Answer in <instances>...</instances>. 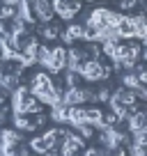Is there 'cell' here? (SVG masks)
<instances>
[{
	"mask_svg": "<svg viewBox=\"0 0 147 156\" xmlns=\"http://www.w3.org/2000/svg\"><path fill=\"white\" fill-rule=\"evenodd\" d=\"M2 122H5V112L0 110V124H2Z\"/></svg>",
	"mask_w": 147,
	"mask_h": 156,
	"instance_id": "24",
	"label": "cell"
},
{
	"mask_svg": "<svg viewBox=\"0 0 147 156\" xmlns=\"http://www.w3.org/2000/svg\"><path fill=\"white\" fill-rule=\"evenodd\" d=\"M85 156H103V149H85Z\"/></svg>",
	"mask_w": 147,
	"mask_h": 156,
	"instance_id": "21",
	"label": "cell"
},
{
	"mask_svg": "<svg viewBox=\"0 0 147 156\" xmlns=\"http://www.w3.org/2000/svg\"><path fill=\"white\" fill-rule=\"evenodd\" d=\"M64 64H67V48H62V46L51 48V71H62Z\"/></svg>",
	"mask_w": 147,
	"mask_h": 156,
	"instance_id": "7",
	"label": "cell"
},
{
	"mask_svg": "<svg viewBox=\"0 0 147 156\" xmlns=\"http://www.w3.org/2000/svg\"><path fill=\"white\" fill-rule=\"evenodd\" d=\"M39 32H41V37H44V39H58L60 37V30L55 28V25H48V23L41 25Z\"/></svg>",
	"mask_w": 147,
	"mask_h": 156,
	"instance_id": "10",
	"label": "cell"
},
{
	"mask_svg": "<svg viewBox=\"0 0 147 156\" xmlns=\"http://www.w3.org/2000/svg\"><path fill=\"white\" fill-rule=\"evenodd\" d=\"M51 117H53L55 122H67V106H55Z\"/></svg>",
	"mask_w": 147,
	"mask_h": 156,
	"instance_id": "14",
	"label": "cell"
},
{
	"mask_svg": "<svg viewBox=\"0 0 147 156\" xmlns=\"http://www.w3.org/2000/svg\"><path fill=\"white\" fill-rule=\"evenodd\" d=\"M78 76L85 78L88 83H97V80H103V78L110 76V69L103 67L99 60H85L78 67Z\"/></svg>",
	"mask_w": 147,
	"mask_h": 156,
	"instance_id": "2",
	"label": "cell"
},
{
	"mask_svg": "<svg viewBox=\"0 0 147 156\" xmlns=\"http://www.w3.org/2000/svg\"><path fill=\"white\" fill-rule=\"evenodd\" d=\"M32 14L37 21L41 23H48L53 19V7H51V0H32Z\"/></svg>",
	"mask_w": 147,
	"mask_h": 156,
	"instance_id": "5",
	"label": "cell"
},
{
	"mask_svg": "<svg viewBox=\"0 0 147 156\" xmlns=\"http://www.w3.org/2000/svg\"><path fill=\"white\" fill-rule=\"evenodd\" d=\"M76 129H78V136L81 138H83V140H85V138H92L94 136V126H92V124H88V122H85V124H81V126H76Z\"/></svg>",
	"mask_w": 147,
	"mask_h": 156,
	"instance_id": "15",
	"label": "cell"
},
{
	"mask_svg": "<svg viewBox=\"0 0 147 156\" xmlns=\"http://www.w3.org/2000/svg\"><path fill=\"white\" fill-rule=\"evenodd\" d=\"M85 53H83V48H69L67 51V64L64 67L69 69V71H74V73H78V67L85 62Z\"/></svg>",
	"mask_w": 147,
	"mask_h": 156,
	"instance_id": "6",
	"label": "cell"
},
{
	"mask_svg": "<svg viewBox=\"0 0 147 156\" xmlns=\"http://www.w3.org/2000/svg\"><path fill=\"white\" fill-rule=\"evenodd\" d=\"M127 122H129V131H133V133L136 131H145L147 129V115L142 110H133L131 115H129Z\"/></svg>",
	"mask_w": 147,
	"mask_h": 156,
	"instance_id": "8",
	"label": "cell"
},
{
	"mask_svg": "<svg viewBox=\"0 0 147 156\" xmlns=\"http://www.w3.org/2000/svg\"><path fill=\"white\" fill-rule=\"evenodd\" d=\"M5 94H7V92H5L2 87H0V106H2V101H5Z\"/></svg>",
	"mask_w": 147,
	"mask_h": 156,
	"instance_id": "23",
	"label": "cell"
},
{
	"mask_svg": "<svg viewBox=\"0 0 147 156\" xmlns=\"http://www.w3.org/2000/svg\"><path fill=\"white\" fill-rule=\"evenodd\" d=\"M85 101H94V92L85 87H67L62 92V106L71 108V106H81Z\"/></svg>",
	"mask_w": 147,
	"mask_h": 156,
	"instance_id": "3",
	"label": "cell"
},
{
	"mask_svg": "<svg viewBox=\"0 0 147 156\" xmlns=\"http://www.w3.org/2000/svg\"><path fill=\"white\" fill-rule=\"evenodd\" d=\"M14 124H16V129L32 131V122H30V117H28V115H14Z\"/></svg>",
	"mask_w": 147,
	"mask_h": 156,
	"instance_id": "13",
	"label": "cell"
},
{
	"mask_svg": "<svg viewBox=\"0 0 147 156\" xmlns=\"http://www.w3.org/2000/svg\"><path fill=\"white\" fill-rule=\"evenodd\" d=\"M120 23H122V14H115V12H110L108 7H97V9H92V14L88 16V23L85 25L103 30V28H117Z\"/></svg>",
	"mask_w": 147,
	"mask_h": 156,
	"instance_id": "1",
	"label": "cell"
},
{
	"mask_svg": "<svg viewBox=\"0 0 147 156\" xmlns=\"http://www.w3.org/2000/svg\"><path fill=\"white\" fill-rule=\"evenodd\" d=\"M138 5V0H120V7L122 9H133Z\"/></svg>",
	"mask_w": 147,
	"mask_h": 156,
	"instance_id": "18",
	"label": "cell"
},
{
	"mask_svg": "<svg viewBox=\"0 0 147 156\" xmlns=\"http://www.w3.org/2000/svg\"><path fill=\"white\" fill-rule=\"evenodd\" d=\"M108 99H110V90L108 87H101L99 92H94V101H106L108 103Z\"/></svg>",
	"mask_w": 147,
	"mask_h": 156,
	"instance_id": "17",
	"label": "cell"
},
{
	"mask_svg": "<svg viewBox=\"0 0 147 156\" xmlns=\"http://www.w3.org/2000/svg\"><path fill=\"white\" fill-rule=\"evenodd\" d=\"M83 32H85V25H81V23H71V25H67V30L62 32L64 44H74L76 39H83Z\"/></svg>",
	"mask_w": 147,
	"mask_h": 156,
	"instance_id": "9",
	"label": "cell"
},
{
	"mask_svg": "<svg viewBox=\"0 0 147 156\" xmlns=\"http://www.w3.org/2000/svg\"><path fill=\"white\" fill-rule=\"evenodd\" d=\"M90 2H92V0H90Z\"/></svg>",
	"mask_w": 147,
	"mask_h": 156,
	"instance_id": "25",
	"label": "cell"
},
{
	"mask_svg": "<svg viewBox=\"0 0 147 156\" xmlns=\"http://www.w3.org/2000/svg\"><path fill=\"white\" fill-rule=\"evenodd\" d=\"M2 5H7V7H14V9H16V7L21 5V0H2Z\"/></svg>",
	"mask_w": 147,
	"mask_h": 156,
	"instance_id": "22",
	"label": "cell"
},
{
	"mask_svg": "<svg viewBox=\"0 0 147 156\" xmlns=\"http://www.w3.org/2000/svg\"><path fill=\"white\" fill-rule=\"evenodd\" d=\"M28 147H30V151H37V154H46V149H48V145L44 142V138H32Z\"/></svg>",
	"mask_w": 147,
	"mask_h": 156,
	"instance_id": "11",
	"label": "cell"
},
{
	"mask_svg": "<svg viewBox=\"0 0 147 156\" xmlns=\"http://www.w3.org/2000/svg\"><path fill=\"white\" fill-rule=\"evenodd\" d=\"M64 85H67V87H78V73L67 71L64 73Z\"/></svg>",
	"mask_w": 147,
	"mask_h": 156,
	"instance_id": "16",
	"label": "cell"
},
{
	"mask_svg": "<svg viewBox=\"0 0 147 156\" xmlns=\"http://www.w3.org/2000/svg\"><path fill=\"white\" fill-rule=\"evenodd\" d=\"M138 85H140V83H138L136 73H124V76H122V87L124 90H131V92H133Z\"/></svg>",
	"mask_w": 147,
	"mask_h": 156,
	"instance_id": "12",
	"label": "cell"
},
{
	"mask_svg": "<svg viewBox=\"0 0 147 156\" xmlns=\"http://www.w3.org/2000/svg\"><path fill=\"white\" fill-rule=\"evenodd\" d=\"M51 7H53V14H58L60 19L71 21L81 12V0H51Z\"/></svg>",
	"mask_w": 147,
	"mask_h": 156,
	"instance_id": "4",
	"label": "cell"
},
{
	"mask_svg": "<svg viewBox=\"0 0 147 156\" xmlns=\"http://www.w3.org/2000/svg\"><path fill=\"white\" fill-rule=\"evenodd\" d=\"M103 156H124V149H122V147H120V149H106Z\"/></svg>",
	"mask_w": 147,
	"mask_h": 156,
	"instance_id": "20",
	"label": "cell"
},
{
	"mask_svg": "<svg viewBox=\"0 0 147 156\" xmlns=\"http://www.w3.org/2000/svg\"><path fill=\"white\" fill-rule=\"evenodd\" d=\"M131 156H145V147H140V145H131Z\"/></svg>",
	"mask_w": 147,
	"mask_h": 156,
	"instance_id": "19",
	"label": "cell"
}]
</instances>
